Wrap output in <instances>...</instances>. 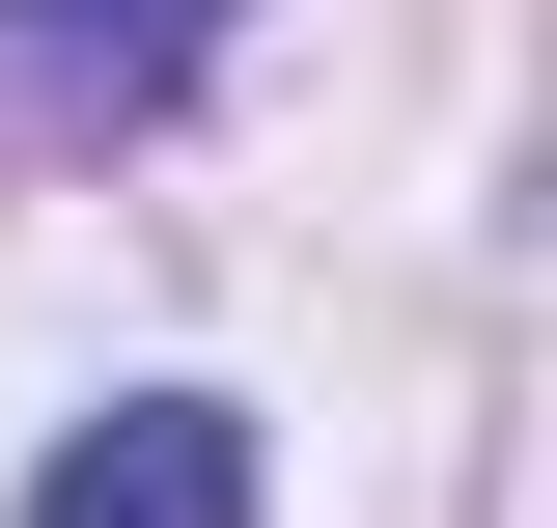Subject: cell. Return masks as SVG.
I'll return each instance as SVG.
<instances>
[{"label":"cell","instance_id":"obj_1","mask_svg":"<svg viewBox=\"0 0 557 528\" xmlns=\"http://www.w3.org/2000/svg\"><path fill=\"white\" fill-rule=\"evenodd\" d=\"M28 528H251V417H223V390H112V417H57Z\"/></svg>","mask_w":557,"mask_h":528},{"label":"cell","instance_id":"obj_2","mask_svg":"<svg viewBox=\"0 0 557 528\" xmlns=\"http://www.w3.org/2000/svg\"><path fill=\"white\" fill-rule=\"evenodd\" d=\"M223 28H251V0H0V56L57 84V112H168Z\"/></svg>","mask_w":557,"mask_h":528}]
</instances>
